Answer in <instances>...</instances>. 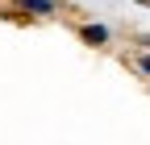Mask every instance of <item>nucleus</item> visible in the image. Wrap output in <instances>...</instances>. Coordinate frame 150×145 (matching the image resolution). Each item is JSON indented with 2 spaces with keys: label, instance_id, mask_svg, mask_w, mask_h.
I'll return each mask as SVG.
<instances>
[{
  "label": "nucleus",
  "instance_id": "1",
  "mask_svg": "<svg viewBox=\"0 0 150 145\" xmlns=\"http://www.w3.org/2000/svg\"><path fill=\"white\" fill-rule=\"evenodd\" d=\"M83 42L104 46V42H108V29H104V25H83Z\"/></svg>",
  "mask_w": 150,
  "mask_h": 145
},
{
  "label": "nucleus",
  "instance_id": "2",
  "mask_svg": "<svg viewBox=\"0 0 150 145\" xmlns=\"http://www.w3.org/2000/svg\"><path fill=\"white\" fill-rule=\"evenodd\" d=\"M25 8H29V13H42V17H46V13H54V0H25Z\"/></svg>",
  "mask_w": 150,
  "mask_h": 145
}]
</instances>
